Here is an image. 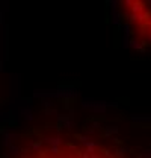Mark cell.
I'll use <instances>...</instances> for the list:
<instances>
[{"mask_svg": "<svg viewBox=\"0 0 151 158\" xmlns=\"http://www.w3.org/2000/svg\"><path fill=\"white\" fill-rule=\"evenodd\" d=\"M133 120H144V122H145V120H148V122H151V116H147V117H145V116H144V117H142V116H141V117H137V116H133Z\"/></svg>", "mask_w": 151, "mask_h": 158, "instance_id": "obj_1", "label": "cell"}]
</instances>
